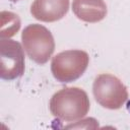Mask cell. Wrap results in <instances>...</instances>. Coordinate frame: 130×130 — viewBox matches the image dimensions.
I'll return each mask as SVG.
<instances>
[{
  "mask_svg": "<svg viewBox=\"0 0 130 130\" xmlns=\"http://www.w3.org/2000/svg\"><path fill=\"white\" fill-rule=\"evenodd\" d=\"M87 93L79 87H64L53 94L49 108L51 114L59 120L72 122L82 119L89 111Z\"/></svg>",
  "mask_w": 130,
  "mask_h": 130,
  "instance_id": "1",
  "label": "cell"
},
{
  "mask_svg": "<svg viewBox=\"0 0 130 130\" xmlns=\"http://www.w3.org/2000/svg\"><path fill=\"white\" fill-rule=\"evenodd\" d=\"M89 63L88 54L82 50H66L55 55L51 62V71L59 82H71L78 79Z\"/></svg>",
  "mask_w": 130,
  "mask_h": 130,
  "instance_id": "3",
  "label": "cell"
},
{
  "mask_svg": "<svg viewBox=\"0 0 130 130\" xmlns=\"http://www.w3.org/2000/svg\"><path fill=\"white\" fill-rule=\"evenodd\" d=\"M92 92L95 101L104 108L118 110L128 100V90L115 75L102 73L93 81Z\"/></svg>",
  "mask_w": 130,
  "mask_h": 130,
  "instance_id": "4",
  "label": "cell"
},
{
  "mask_svg": "<svg viewBox=\"0 0 130 130\" xmlns=\"http://www.w3.org/2000/svg\"><path fill=\"white\" fill-rule=\"evenodd\" d=\"M10 1H12V2H15V1H18V0H10Z\"/></svg>",
  "mask_w": 130,
  "mask_h": 130,
  "instance_id": "9",
  "label": "cell"
},
{
  "mask_svg": "<svg viewBox=\"0 0 130 130\" xmlns=\"http://www.w3.org/2000/svg\"><path fill=\"white\" fill-rule=\"evenodd\" d=\"M20 28V19L17 14L10 11L1 12V30L0 37L11 38L13 37Z\"/></svg>",
  "mask_w": 130,
  "mask_h": 130,
  "instance_id": "8",
  "label": "cell"
},
{
  "mask_svg": "<svg viewBox=\"0 0 130 130\" xmlns=\"http://www.w3.org/2000/svg\"><path fill=\"white\" fill-rule=\"evenodd\" d=\"M0 77L4 80H13L24 72V52L21 45L13 40L0 41Z\"/></svg>",
  "mask_w": 130,
  "mask_h": 130,
  "instance_id": "5",
  "label": "cell"
},
{
  "mask_svg": "<svg viewBox=\"0 0 130 130\" xmlns=\"http://www.w3.org/2000/svg\"><path fill=\"white\" fill-rule=\"evenodd\" d=\"M21 41L27 56L40 65L47 63L55 50V42L51 31L42 24L27 25L22 30Z\"/></svg>",
  "mask_w": 130,
  "mask_h": 130,
  "instance_id": "2",
  "label": "cell"
},
{
  "mask_svg": "<svg viewBox=\"0 0 130 130\" xmlns=\"http://www.w3.org/2000/svg\"><path fill=\"white\" fill-rule=\"evenodd\" d=\"M68 9L69 0H35L30 7V13L38 20L53 22L63 18Z\"/></svg>",
  "mask_w": 130,
  "mask_h": 130,
  "instance_id": "6",
  "label": "cell"
},
{
  "mask_svg": "<svg viewBox=\"0 0 130 130\" xmlns=\"http://www.w3.org/2000/svg\"><path fill=\"white\" fill-rule=\"evenodd\" d=\"M72 10L75 16L85 22H99L107 15L104 0H73Z\"/></svg>",
  "mask_w": 130,
  "mask_h": 130,
  "instance_id": "7",
  "label": "cell"
}]
</instances>
